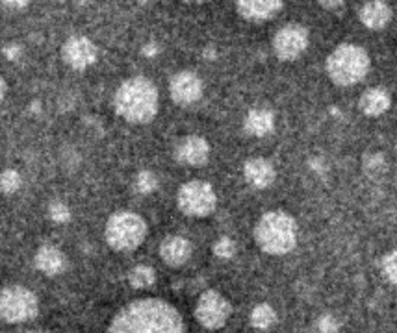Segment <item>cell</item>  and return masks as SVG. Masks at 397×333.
<instances>
[{"label":"cell","instance_id":"6da1fadb","mask_svg":"<svg viewBox=\"0 0 397 333\" xmlns=\"http://www.w3.org/2000/svg\"><path fill=\"white\" fill-rule=\"evenodd\" d=\"M108 333H186L181 313L158 298L127 303L114 316Z\"/></svg>","mask_w":397,"mask_h":333},{"label":"cell","instance_id":"7a4b0ae2","mask_svg":"<svg viewBox=\"0 0 397 333\" xmlns=\"http://www.w3.org/2000/svg\"><path fill=\"white\" fill-rule=\"evenodd\" d=\"M115 111L128 122L143 125L154 119L158 111V91L143 76L128 78L121 83L114 98Z\"/></svg>","mask_w":397,"mask_h":333},{"label":"cell","instance_id":"3957f363","mask_svg":"<svg viewBox=\"0 0 397 333\" xmlns=\"http://www.w3.org/2000/svg\"><path fill=\"white\" fill-rule=\"evenodd\" d=\"M254 239L265 254L283 256L292 252L297 243V224L284 211H269L256 222Z\"/></svg>","mask_w":397,"mask_h":333},{"label":"cell","instance_id":"277c9868","mask_svg":"<svg viewBox=\"0 0 397 333\" xmlns=\"http://www.w3.org/2000/svg\"><path fill=\"white\" fill-rule=\"evenodd\" d=\"M369 71V56L356 45H340L327 58V72L338 85H355Z\"/></svg>","mask_w":397,"mask_h":333},{"label":"cell","instance_id":"5b68a950","mask_svg":"<svg viewBox=\"0 0 397 333\" xmlns=\"http://www.w3.org/2000/svg\"><path fill=\"white\" fill-rule=\"evenodd\" d=\"M106 241L114 250L128 252L138 248L147 235V224L139 215L132 211H119L114 213L106 222L104 230Z\"/></svg>","mask_w":397,"mask_h":333},{"label":"cell","instance_id":"8992f818","mask_svg":"<svg viewBox=\"0 0 397 333\" xmlns=\"http://www.w3.org/2000/svg\"><path fill=\"white\" fill-rule=\"evenodd\" d=\"M39 311L37 297L23 286H12L0 292V319L10 324L32 321Z\"/></svg>","mask_w":397,"mask_h":333},{"label":"cell","instance_id":"52a82bcc","mask_svg":"<svg viewBox=\"0 0 397 333\" xmlns=\"http://www.w3.org/2000/svg\"><path fill=\"white\" fill-rule=\"evenodd\" d=\"M176 202H179V208L190 217H206L216 208L217 198L210 184L193 180L179 189Z\"/></svg>","mask_w":397,"mask_h":333},{"label":"cell","instance_id":"ba28073f","mask_svg":"<svg viewBox=\"0 0 397 333\" xmlns=\"http://www.w3.org/2000/svg\"><path fill=\"white\" fill-rule=\"evenodd\" d=\"M197 321L206 330H219L227 324L230 316V303L227 298L217 291H205L201 294L195 308Z\"/></svg>","mask_w":397,"mask_h":333},{"label":"cell","instance_id":"9c48e42d","mask_svg":"<svg viewBox=\"0 0 397 333\" xmlns=\"http://www.w3.org/2000/svg\"><path fill=\"white\" fill-rule=\"evenodd\" d=\"M308 47V30L301 24H286L273 37V50L284 61L299 58Z\"/></svg>","mask_w":397,"mask_h":333},{"label":"cell","instance_id":"30bf717a","mask_svg":"<svg viewBox=\"0 0 397 333\" xmlns=\"http://www.w3.org/2000/svg\"><path fill=\"white\" fill-rule=\"evenodd\" d=\"M63 60L77 71H84L96 60V47L84 36L69 37L61 48Z\"/></svg>","mask_w":397,"mask_h":333},{"label":"cell","instance_id":"8fae6325","mask_svg":"<svg viewBox=\"0 0 397 333\" xmlns=\"http://www.w3.org/2000/svg\"><path fill=\"white\" fill-rule=\"evenodd\" d=\"M169 93H171L176 104L190 106L193 102H197L201 95H203V82H201V78L195 72L181 71L171 78Z\"/></svg>","mask_w":397,"mask_h":333},{"label":"cell","instance_id":"7c38bea8","mask_svg":"<svg viewBox=\"0 0 397 333\" xmlns=\"http://www.w3.org/2000/svg\"><path fill=\"white\" fill-rule=\"evenodd\" d=\"M176 160L184 163V165L198 166L205 165L210 155V147L206 143L203 137L198 136H187L179 141L176 144Z\"/></svg>","mask_w":397,"mask_h":333},{"label":"cell","instance_id":"4fadbf2b","mask_svg":"<svg viewBox=\"0 0 397 333\" xmlns=\"http://www.w3.org/2000/svg\"><path fill=\"white\" fill-rule=\"evenodd\" d=\"M236 10L247 21H267L275 17L283 10V2L277 0H240L236 2Z\"/></svg>","mask_w":397,"mask_h":333},{"label":"cell","instance_id":"5bb4252c","mask_svg":"<svg viewBox=\"0 0 397 333\" xmlns=\"http://www.w3.org/2000/svg\"><path fill=\"white\" fill-rule=\"evenodd\" d=\"M160 256L171 267H181L192 256V244L181 235H171L160 244Z\"/></svg>","mask_w":397,"mask_h":333},{"label":"cell","instance_id":"9a60e30c","mask_svg":"<svg viewBox=\"0 0 397 333\" xmlns=\"http://www.w3.org/2000/svg\"><path fill=\"white\" fill-rule=\"evenodd\" d=\"M243 176H245L247 184H251L256 189H265L275 180V169L264 158H253L243 166Z\"/></svg>","mask_w":397,"mask_h":333},{"label":"cell","instance_id":"2e32d148","mask_svg":"<svg viewBox=\"0 0 397 333\" xmlns=\"http://www.w3.org/2000/svg\"><path fill=\"white\" fill-rule=\"evenodd\" d=\"M243 128L249 136H267L275 128V115L271 109H265V107H254L247 114L245 120H243Z\"/></svg>","mask_w":397,"mask_h":333},{"label":"cell","instance_id":"e0dca14e","mask_svg":"<svg viewBox=\"0 0 397 333\" xmlns=\"http://www.w3.org/2000/svg\"><path fill=\"white\" fill-rule=\"evenodd\" d=\"M36 267L47 276H56L65 268V256L52 244H43L36 252Z\"/></svg>","mask_w":397,"mask_h":333},{"label":"cell","instance_id":"ac0fdd59","mask_svg":"<svg viewBox=\"0 0 397 333\" xmlns=\"http://www.w3.org/2000/svg\"><path fill=\"white\" fill-rule=\"evenodd\" d=\"M360 21L369 30H380L390 23L391 10L386 2H367L360 8Z\"/></svg>","mask_w":397,"mask_h":333},{"label":"cell","instance_id":"d6986e66","mask_svg":"<svg viewBox=\"0 0 397 333\" xmlns=\"http://www.w3.org/2000/svg\"><path fill=\"white\" fill-rule=\"evenodd\" d=\"M390 95L380 87H374V89H367L364 95L360 96V109L369 117H379L390 107Z\"/></svg>","mask_w":397,"mask_h":333},{"label":"cell","instance_id":"ffe728a7","mask_svg":"<svg viewBox=\"0 0 397 333\" xmlns=\"http://www.w3.org/2000/svg\"><path fill=\"white\" fill-rule=\"evenodd\" d=\"M277 321V313L271 308L269 303H258L253 311H251V324L256 330H267Z\"/></svg>","mask_w":397,"mask_h":333},{"label":"cell","instance_id":"44dd1931","mask_svg":"<svg viewBox=\"0 0 397 333\" xmlns=\"http://www.w3.org/2000/svg\"><path fill=\"white\" fill-rule=\"evenodd\" d=\"M156 280V276H154V270L151 267H147V265H138V267H134L128 274V281H130V286L136 287V289H145V287H151Z\"/></svg>","mask_w":397,"mask_h":333},{"label":"cell","instance_id":"7402d4cb","mask_svg":"<svg viewBox=\"0 0 397 333\" xmlns=\"http://www.w3.org/2000/svg\"><path fill=\"white\" fill-rule=\"evenodd\" d=\"M134 187H136V191L141 193V195H149V193H152V191L158 187L156 174L151 173V171H141V173H138V176H136Z\"/></svg>","mask_w":397,"mask_h":333},{"label":"cell","instance_id":"603a6c76","mask_svg":"<svg viewBox=\"0 0 397 333\" xmlns=\"http://www.w3.org/2000/svg\"><path fill=\"white\" fill-rule=\"evenodd\" d=\"M21 187V174L15 169H6L4 173L0 174V191L12 195Z\"/></svg>","mask_w":397,"mask_h":333},{"label":"cell","instance_id":"cb8c5ba5","mask_svg":"<svg viewBox=\"0 0 397 333\" xmlns=\"http://www.w3.org/2000/svg\"><path fill=\"white\" fill-rule=\"evenodd\" d=\"M48 217L54 220V222H69L71 220V209L67 208L65 204L60 202V200H56L48 206Z\"/></svg>","mask_w":397,"mask_h":333},{"label":"cell","instance_id":"d4e9b609","mask_svg":"<svg viewBox=\"0 0 397 333\" xmlns=\"http://www.w3.org/2000/svg\"><path fill=\"white\" fill-rule=\"evenodd\" d=\"M214 254L221 259H230L236 254V244L232 239L221 237L214 243Z\"/></svg>","mask_w":397,"mask_h":333},{"label":"cell","instance_id":"484cf974","mask_svg":"<svg viewBox=\"0 0 397 333\" xmlns=\"http://www.w3.org/2000/svg\"><path fill=\"white\" fill-rule=\"evenodd\" d=\"M383 272L388 278V281L397 286V250L383 257Z\"/></svg>","mask_w":397,"mask_h":333},{"label":"cell","instance_id":"4316f807","mask_svg":"<svg viewBox=\"0 0 397 333\" xmlns=\"http://www.w3.org/2000/svg\"><path fill=\"white\" fill-rule=\"evenodd\" d=\"M316 327H318L319 333H338V321L332 315H323L319 316L318 322H316Z\"/></svg>","mask_w":397,"mask_h":333},{"label":"cell","instance_id":"83f0119b","mask_svg":"<svg viewBox=\"0 0 397 333\" xmlns=\"http://www.w3.org/2000/svg\"><path fill=\"white\" fill-rule=\"evenodd\" d=\"M364 169L367 173H379L380 169H385V158L383 154H367L364 158Z\"/></svg>","mask_w":397,"mask_h":333},{"label":"cell","instance_id":"f1b7e54d","mask_svg":"<svg viewBox=\"0 0 397 333\" xmlns=\"http://www.w3.org/2000/svg\"><path fill=\"white\" fill-rule=\"evenodd\" d=\"M61 161H63V165H65V169L72 171L74 166L79 165V161H80L79 152H77L74 149H65L63 152H61Z\"/></svg>","mask_w":397,"mask_h":333},{"label":"cell","instance_id":"f546056e","mask_svg":"<svg viewBox=\"0 0 397 333\" xmlns=\"http://www.w3.org/2000/svg\"><path fill=\"white\" fill-rule=\"evenodd\" d=\"M2 54L6 56V60L15 61L19 56H21V47H19V45H15V43H12V45H6V47H4Z\"/></svg>","mask_w":397,"mask_h":333},{"label":"cell","instance_id":"4dcf8cb0","mask_svg":"<svg viewBox=\"0 0 397 333\" xmlns=\"http://www.w3.org/2000/svg\"><path fill=\"white\" fill-rule=\"evenodd\" d=\"M141 52H143V56H147V58H154V56L160 52V48H158L156 43H147V45L141 48Z\"/></svg>","mask_w":397,"mask_h":333},{"label":"cell","instance_id":"1f68e13d","mask_svg":"<svg viewBox=\"0 0 397 333\" xmlns=\"http://www.w3.org/2000/svg\"><path fill=\"white\" fill-rule=\"evenodd\" d=\"M2 6L13 10V12H21V10L28 6V2H2Z\"/></svg>","mask_w":397,"mask_h":333},{"label":"cell","instance_id":"d6a6232c","mask_svg":"<svg viewBox=\"0 0 397 333\" xmlns=\"http://www.w3.org/2000/svg\"><path fill=\"white\" fill-rule=\"evenodd\" d=\"M310 166H312V171H316V173H321V171H323V161L319 160V158L310 160Z\"/></svg>","mask_w":397,"mask_h":333},{"label":"cell","instance_id":"836d02e7","mask_svg":"<svg viewBox=\"0 0 397 333\" xmlns=\"http://www.w3.org/2000/svg\"><path fill=\"white\" fill-rule=\"evenodd\" d=\"M321 6L327 8V10H340L343 4L342 2H321Z\"/></svg>","mask_w":397,"mask_h":333},{"label":"cell","instance_id":"e575fe53","mask_svg":"<svg viewBox=\"0 0 397 333\" xmlns=\"http://www.w3.org/2000/svg\"><path fill=\"white\" fill-rule=\"evenodd\" d=\"M6 82H4V78L0 76V102H2V98L6 96Z\"/></svg>","mask_w":397,"mask_h":333},{"label":"cell","instance_id":"d590c367","mask_svg":"<svg viewBox=\"0 0 397 333\" xmlns=\"http://www.w3.org/2000/svg\"><path fill=\"white\" fill-rule=\"evenodd\" d=\"M203 56H205V58H210V60H214L217 54H216V50H214V48H206L205 52H203Z\"/></svg>","mask_w":397,"mask_h":333},{"label":"cell","instance_id":"8d00e7d4","mask_svg":"<svg viewBox=\"0 0 397 333\" xmlns=\"http://www.w3.org/2000/svg\"><path fill=\"white\" fill-rule=\"evenodd\" d=\"M39 109H41V104H39V102H32L30 104L32 114H39Z\"/></svg>","mask_w":397,"mask_h":333},{"label":"cell","instance_id":"74e56055","mask_svg":"<svg viewBox=\"0 0 397 333\" xmlns=\"http://www.w3.org/2000/svg\"><path fill=\"white\" fill-rule=\"evenodd\" d=\"M28 333H45V332H28Z\"/></svg>","mask_w":397,"mask_h":333}]
</instances>
